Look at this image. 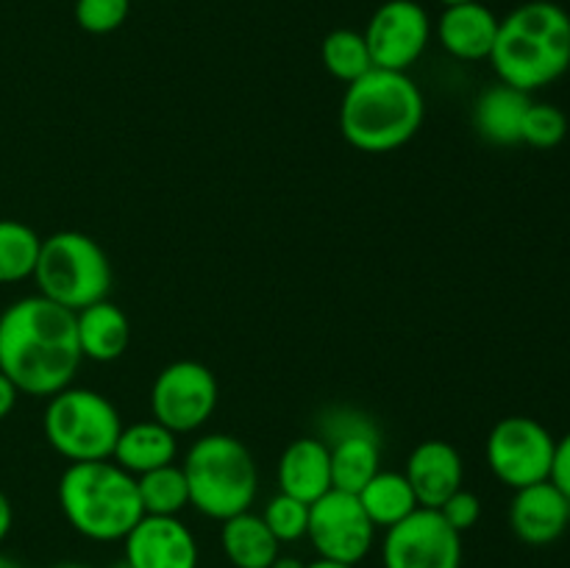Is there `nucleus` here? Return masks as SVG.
I'll list each match as a JSON object with an SVG mask.
<instances>
[{
  "mask_svg": "<svg viewBox=\"0 0 570 568\" xmlns=\"http://www.w3.org/2000/svg\"><path fill=\"white\" fill-rule=\"evenodd\" d=\"M11 523H14V507H11L9 496H6L3 488H0V543L9 538Z\"/></svg>",
  "mask_w": 570,
  "mask_h": 568,
  "instance_id": "nucleus-33",
  "label": "nucleus"
},
{
  "mask_svg": "<svg viewBox=\"0 0 570 568\" xmlns=\"http://www.w3.org/2000/svg\"><path fill=\"white\" fill-rule=\"evenodd\" d=\"M423 115V92L406 72L373 67L345 89L340 134L356 150L390 154L421 131Z\"/></svg>",
  "mask_w": 570,
  "mask_h": 568,
  "instance_id": "nucleus-3",
  "label": "nucleus"
},
{
  "mask_svg": "<svg viewBox=\"0 0 570 568\" xmlns=\"http://www.w3.org/2000/svg\"><path fill=\"white\" fill-rule=\"evenodd\" d=\"M440 6H445V9H449V6H462V3H473V0H438Z\"/></svg>",
  "mask_w": 570,
  "mask_h": 568,
  "instance_id": "nucleus-37",
  "label": "nucleus"
},
{
  "mask_svg": "<svg viewBox=\"0 0 570 568\" xmlns=\"http://www.w3.org/2000/svg\"><path fill=\"white\" fill-rule=\"evenodd\" d=\"M0 568H22V562H17L14 557H9V555H3V551H0Z\"/></svg>",
  "mask_w": 570,
  "mask_h": 568,
  "instance_id": "nucleus-36",
  "label": "nucleus"
},
{
  "mask_svg": "<svg viewBox=\"0 0 570 568\" xmlns=\"http://www.w3.org/2000/svg\"><path fill=\"white\" fill-rule=\"evenodd\" d=\"M438 37L445 53L454 56V59L484 61L493 53L495 37H499V17L482 0L449 6L440 14Z\"/></svg>",
  "mask_w": 570,
  "mask_h": 568,
  "instance_id": "nucleus-17",
  "label": "nucleus"
},
{
  "mask_svg": "<svg viewBox=\"0 0 570 568\" xmlns=\"http://www.w3.org/2000/svg\"><path fill=\"white\" fill-rule=\"evenodd\" d=\"M59 507L78 535L98 543L122 540L145 516L137 477L115 460L70 462L59 479Z\"/></svg>",
  "mask_w": 570,
  "mask_h": 568,
  "instance_id": "nucleus-4",
  "label": "nucleus"
},
{
  "mask_svg": "<svg viewBox=\"0 0 570 568\" xmlns=\"http://www.w3.org/2000/svg\"><path fill=\"white\" fill-rule=\"evenodd\" d=\"M568 134L566 111L557 109L554 104H532L527 109L521 128V143L532 148H557Z\"/></svg>",
  "mask_w": 570,
  "mask_h": 568,
  "instance_id": "nucleus-28",
  "label": "nucleus"
},
{
  "mask_svg": "<svg viewBox=\"0 0 570 568\" xmlns=\"http://www.w3.org/2000/svg\"><path fill=\"white\" fill-rule=\"evenodd\" d=\"M42 429L56 454L70 462H95L111 460L122 421L104 393L70 384L48 399Z\"/></svg>",
  "mask_w": 570,
  "mask_h": 568,
  "instance_id": "nucleus-7",
  "label": "nucleus"
},
{
  "mask_svg": "<svg viewBox=\"0 0 570 568\" xmlns=\"http://www.w3.org/2000/svg\"><path fill=\"white\" fill-rule=\"evenodd\" d=\"M551 482L570 499V432L562 434L554 445V462H551Z\"/></svg>",
  "mask_w": 570,
  "mask_h": 568,
  "instance_id": "nucleus-31",
  "label": "nucleus"
},
{
  "mask_svg": "<svg viewBox=\"0 0 570 568\" xmlns=\"http://www.w3.org/2000/svg\"><path fill=\"white\" fill-rule=\"evenodd\" d=\"M404 477L415 490L417 505L426 510H440L443 501L462 488L465 466H462V454L451 443L423 440L412 449Z\"/></svg>",
  "mask_w": 570,
  "mask_h": 568,
  "instance_id": "nucleus-16",
  "label": "nucleus"
},
{
  "mask_svg": "<svg viewBox=\"0 0 570 568\" xmlns=\"http://www.w3.org/2000/svg\"><path fill=\"white\" fill-rule=\"evenodd\" d=\"M501 84L534 92L570 70V14L551 0H529L499 20L493 53Z\"/></svg>",
  "mask_w": 570,
  "mask_h": 568,
  "instance_id": "nucleus-2",
  "label": "nucleus"
},
{
  "mask_svg": "<svg viewBox=\"0 0 570 568\" xmlns=\"http://www.w3.org/2000/svg\"><path fill=\"white\" fill-rule=\"evenodd\" d=\"M81 360L76 312L39 293L0 312V373L20 393L50 399L70 388Z\"/></svg>",
  "mask_w": 570,
  "mask_h": 568,
  "instance_id": "nucleus-1",
  "label": "nucleus"
},
{
  "mask_svg": "<svg viewBox=\"0 0 570 568\" xmlns=\"http://www.w3.org/2000/svg\"><path fill=\"white\" fill-rule=\"evenodd\" d=\"M76 334L81 356L92 362H115L131 343V323L120 306L104 298L76 312Z\"/></svg>",
  "mask_w": 570,
  "mask_h": 568,
  "instance_id": "nucleus-19",
  "label": "nucleus"
},
{
  "mask_svg": "<svg viewBox=\"0 0 570 568\" xmlns=\"http://www.w3.org/2000/svg\"><path fill=\"white\" fill-rule=\"evenodd\" d=\"M356 499H360L362 510L367 512V518H371L376 529L395 527V523H401L406 516H412V512L421 507L417 505L410 479H406L404 473L395 471H379L376 477L356 493Z\"/></svg>",
  "mask_w": 570,
  "mask_h": 568,
  "instance_id": "nucleus-23",
  "label": "nucleus"
},
{
  "mask_svg": "<svg viewBox=\"0 0 570 568\" xmlns=\"http://www.w3.org/2000/svg\"><path fill=\"white\" fill-rule=\"evenodd\" d=\"M306 538L323 560L356 566L371 555L376 527L354 493L332 488L326 496L309 505Z\"/></svg>",
  "mask_w": 570,
  "mask_h": 568,
  "instance_id": "nucleus-10",
  "label": "nucleus"
},
{
  "mask_svg": "<svg viewBox=\"0 0 570 568\" xmlns=\"http://www.w3.org/2000/svg\"><path fill=\"white\" fill-rule=\"evenodd\" d=\"M220 543L234 568H271L282 555V543L267 529L265 518L250 510L223 521Z\"/></svg>",
  "mask_w": 570,
  "mask_h": 568,
  "instance_id": "nucleus-22",
  "label": "nucleus"
},
{
  "mask_svg": "<svg viewBox=\"0 0 570 568\" xmlns=\"http://www.w3.org/2000/svg\"><path fill=\"white\" fill-rule=\"evenodd\" d=\"M53 568H89V566H81V562H61V566H53Z\"/></svg>",
  "mask_w": 570,
  "mask_h": 568,
  "instance_id": "nucleus-38",
  "label": "nucleus"
},
{
  "mask_svg": "<svg viewBox=\"0 0 570 568\" xmlns=\"http://www.w3.org/2000/svg\"><path fill=\"white\" fill-rule=\"evenodd\" d=\"M373 67L406 72L432 39V20L417 0H387L373 11L365 31Z\"/></svg>",
  "mask_w": 570,
  "mask_h": 568,
  "instance_id": "nucleus-12",
  "label": "nucleus"
},
{
  "mask_svg": "<svg viewBox=\"0 0 570 568\" xmlns=\"http://www.w3.org/2000/svg\"><path fill=\"white\" fill-rule=\"evenodd\" d=\"M267 529L276 535L278 543H295V540L306 538V527H309V505L301 499H293L287 493H278L267 501L265 512Z\"/></svg>",
  "mask_w": 570,
  "mask_h": 568,
  "instance_id": "nucleus-27",
  "label": "nucleus"
},
{
  "mask_svg": "<svg viewBox=\"0 0 570 568\" xmlns=\"http://www.w3.org/2000/svg\"><path fill=\"white\" fill-rule=\"evenodd\" d=\"M39 295L70 312L98 304L111 290V262L98 239L83 232H56L39 245L33 267Z\"/></svg>",
  "mask_w": 570,
  "mask_h": 568,
  "instance_id": "nucleus-6",
  "label": "nucleus"
},
{
  "mask_svg": "<svg viewBox=\"0 0 570 568\" xmlns=\"http://www.w3.org/2000/svg\"><path fill=\"white\" fill-rule=\"evenodd\" d=\"M217 379L195 360H178L161 368L150 388V410L173 434H187L204 427L217 410Z\"/></svg>",
  "mask_w": 570,
  "mask_h": 568,
  "instance_id": "nucleus-9",
  "label": "nucleus"
},
{
  "mask_svg": "<svg viewBox=\"0 0 570 568\" xmlns=\"http://www.w3.org/2000/svg\"><path fill=\"white\" fill-rule=\"evenodd\" d=\"M570 523V499L551 479L515 490L510 505V527L529 546H549Z\"/></svg>",
  "mask_w": 570,
  "mask_h": 568,
  "instance_id": "nucleus-15",
  "label": "nucleus"
},
{
  "mask_svg": "<svg viewBox=\"0 0 570 568\" xmlns=\"http://www.w3.org/2000/svg\"><path fill=\"white\" fill-rule=\"evenodd\" d=\"M134 0H76L72 14L87 33H111L128 20Z\"/></svg>",
  "mask_w": 570,
  "mask_h": 568,
  "instance_id": "nucleus-29",
  "label": "nucleus"
},
{
  "mask_svg": "<svg viewBox=\"0 0 570 568\" xmlns=\"http://www.w3.org/2000/svg\"><path fill=\"white\" fill-rule=\"evenodd\" d=\"M17 399H20V390L11 384V379L6 373H0V421H6L11 415Z\"/></svg>",
  "mask_w": 570,
  "mask_h": 568,
  "instance_id": "nucleus-32",
  "label": "nucleus"
},
{
  "mask_svg": "<svg viewBox=\"0 0 570 568\" xmlns=\"http://www.w3.org/2000/svg\"><path fill=\"white\" fill-rule=\"evenodd\" d=\"M271 568H306V562L298 560V557H293V555H278L276 560H273Z\"/></svg>",
  "mask_w": 570,
  "mask_h": 568,
  "instance_id": "nucleus-34",
  "label": "nucleus"
},
{
  "mask_svg": "<svg viewBox=\"0 0 570 568\" xmlns=\"http://www.w3.org/2000/svg\"><path fill=\"white\" fill-rule=\"evenodd\" d=\"M176 438L178 434L161 427L156 418L154 421L131 423V427H122L111 460L120 468H126L128 473H134V477H142V473L156 471L161 466H170L176 460Z\"/></svg>",
  "mask_w": 570,
  "mask_h": 568,
  "instance_id": "nucleus-21",
  "label": "nucleus"
},
{
  "mask_svg": "<svg viewBox=\"0 0 570 568\" xmlns=\"http://www.w3.org/2000/svg\"><path fill=\"white\" fill-rule=\"evenodd\" d=\"M326 440V438H323ZM328 454H332V488L345 493H360L382 471L379 434L365 418H334L328 427Z\"/></svg>",
  "mask_w": 570,
  "mask_h": 568,
  "instance_id": "nucleus-14",
  "label": "nucleus"
},
{
  "mask_svg": "<svg viewBox=\"0 0 570 568\" xmlns=\"http://www.w3.org/2000/svg\"><path fill=\"white\" fill-rule=\"evenodd\" d=\"M321 59L323 67L343 84H354L356 78H362L367 70H373V59L371 50H367L365 33L351 31V28H337V31H332L323 39Z\"/></svg>",
  "mask_w": 570,
  "mask_h": 568,
  "instance_id": "nucleus-26",
  "label": "nucleus"
},
{
  "mask_svg": "<svg viewBox=\"0 0 570 568\" xmlns=\"http://www.w3.org/2000/svg\"><path fill=\"white\" fill-rule=\"evenodd\" d=\"M306 568H356V566H348V562H334V560H323V557H317V560L306 562Z\"/></svg>",
  "mask_w": 570,
  "mask_h": 568,
  "instance_id": "nucleus-35",
  "label": "nucleus"
},
{
  "mask_svg": "<svg viewBox=\"0 0 570 568\" xmlns=\"http://www.w3.org/2000/svg\"><path fill=\"white\" fill-rule=\"evenodd\" d=\"M122 543L126 568H198L200 560L198 540L178 516H142Z\"/></svg>",
  "mask_w": 570,
  "mask_h": 568,
  "instance_id": "nucleus-13",
  "label": "nucleus"
},
{
  "mask_svg": "<svg viewBox=\"0 0 570 568\" xmlns=\"http://www.w3.org/2000/svg\"><path fill=\"white\" fill-rule=\"evenodd\" d=\"M145 516H181L189 507V484L181 466H161L137 477Z\"/></svg>",
  "mask_w": 570,
  "mask_h": 568,
  "instance_id": "nucleus-24",
  "label": "nucleus"
},
{
  "mask_svg": "<svg viewBox=\"0 0 570 568\" xmlns=\"http://www.w3.org/2000/svg\"><path fill=\"white\" fill-rule=\"evenodd\" d=\"M39 234L20 221H0V284H14L33 276L39 259Z\"/></svg>",
  "mask_w": 570,
  "mask_h": 568,
  "instance_id": "nucleus-25",
  "label": "nucleus"
},
{
  "mask_svg": "<svg viewBox=\"0 0 570 568\" xmlns=\"http://www.w3.org/2000/svg\"><path fill=\"white\" fill-rule=\"evenodd\" d=\"M438 512L445 518V523H449L451 529H456V532L462 535L479 523V518H482V501H479L476 493L460 488L454 496H449V499L443 501V507H440Z\"/></svg>",
  "mask_w": 570,
  "mask_h": 568,
  "instance_id": "nucleus-30",
  "label": "nucleus"
},
{
  "mask_svg": "<svg viewBox=\"0 0 570 568\" xmlns=\"http://www.w3.org/2000/svg\"><path fill=\"white\" fill-rule=\"evenodd\" d=\"M328 490H332V454H328L326 440H293L278 460V493L312 505Z\"/></svg>",
  "mask_w": 570,
  "mask_h": 568,
  "instance_id": "nucleus-18",
  "label": "nucleus"
},
{
  "mask_svg": "<svg viewBox=\"0 0 570 568\" xmlns=\"http://www.w3.org/2000/svg\"><path fill=\"white\" fill-rule=\"evenodd\" d=\"M181 468L189 484V507L200 516L226 521L254 507L259 473L248 445L234 434L198 438Z\"/></svg>",
  "mask_w": 570,
  "mask_h": 568,
  "instance_id": "nucleus-5",
  "label": "nucleus"
},
{
  "mask_svg": "<svg viewBox=\"0 0 570 568\" xmlns=\"http://www.w3.org/2000/svg\"><path fill=\"white\" fill-rule=\"evenodd\" d=\"M554 445L557 438L543 423L529 415H510L490 429L484 454L501 484L521 490L551 477Z\"/></svg>",
  "mask_w": 570,
  "mask_h": 568,
  "instance_id": "nucleus-8",
  "label": "nucleus"
},
{
  "mask_svg": "<svg viewBox=\"0 0 570 568\" xmlns=\"http://www.w3.org/2000/svg\"><path fill=\"white\" fill-rule=\"evenodd\" d=\"M384 568H462V535L438 510L417 507L387 529L382 540Z\"/></svg>",
  "mask_w": 570,
  "mask_h": 568,
  "instance_id": "nucleus-11",
  "label": "nucleus"
},
{
  "mask_svg": "<svg viewBox=\"0 0 570 568\" xmlns=\"http://www.w3.org/2000/svg\"><path fill=\"white\" fill-rule=\"evenodd\" d=\"M532 98L523 89L510 87V84H495L484 89L473 109V126L488 143L495 145H515L521 143V128Z\"/></svg>",
  "mask_w": 570,
  "mask_h": 568,
  "instance_id": "nucleus-20",
  "label": "nucleus"
}]
</instances>
